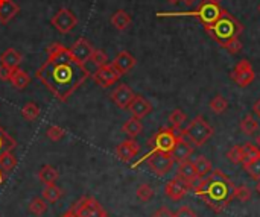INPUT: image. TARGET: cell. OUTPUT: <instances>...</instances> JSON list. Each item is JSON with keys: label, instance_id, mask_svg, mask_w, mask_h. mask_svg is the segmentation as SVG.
Returning <instances> with one entry per match:
<instances>
[{"label": "cell", "instance_id": "obj_32", "mask_svg": "<svg viewBox=\"0 0 260 217\" xmlns=\"http://www.w3.org/2000/svg\"><path fill=\"white\" fill-rule=\"evenodd\" d=\"M227 158L230 160V163L233 164H243L245 163V154H243V149L242 146H239V144H236V146H233L228 152H227Z\"/></svg>", "mask_w": 260, "mask_h": 217}, {"label": "cell", "instance_id": "obj_27", "mask_svg": "<svg viewBox=\"0 0 260 217\" xmlns=\"http://www.w3.org/2000/svg\"><path fill=\"white\" fill-rule=\"evenodd\" d=\"M240 131L243 132V135H248V137L254 135L258 131V122L254 119V116L246 114L242 119V122H240Z\"/></svg>", "mask_w": 260, "mask_h": 217}, {"label": "cell", "instance_id": "obj_4", "mask_svg": "<svg viewBox=\"0 0 260 217\" xmlns=\"http://www.w3.org/2000/svg\"><path fill=\"white\" fill-rule=\"evenodd\" d=\"M225 13V10H222L218 4H212V2H204L198 7V10L190 11V13H158V17H197L198 20H201V23L204 26H209L212 23H215L222 14Z\"/></svg>", "mask_w": 260, "mask_h": 217}, {"label": "cell", "instance_id": "obj_24", "mask_svg": "<svg viewBox=\"0 0 260 217\" xmlns=\"http://www.w3.org/2000/svg\"><path fill=\"white\" fill-rule=\"evenodd\" d=\"M122 131L129 137V138H136L137 135L142 134L143 131V125L140 122V119H136V117H131L129 120L125 122V125L122 126Z\"/></svg>", "mask_w": 260, "mask_h": 217}, {"label": "cell", "instance_id": "obj_23", "mask_svg": "<svg viewBox=\"0 0 260 217\" xmlns=\"http://www.w3.org/2000/svg\"><path fill=\"white\" fill-rule=\"evenodd\" d=\"M17 167V157L13 154V151H4L0 152V169L5 173L13 172Z\"/></svg>", "mask_w": 260, "mask_h": 217}, {"label": "cell", "instance_id": "obj_41", "mask_svg": "<svg viewBox=\"0 0 260 217\" xmlns=\"http://www.w3.org/2000/svg\"><path fill=\"white\" fill-rule=\"evenodd\" d=\"M234 197L240 202H248L251 199V190L246 185H239L234 190Z\"/></svg>", "mask_w": 260, "mask_h": 217}, {"label": "cell", "instance_id": "obj_31", "mask_svg": "<svg viewBox=\"0 0 260 217\" xmlns=\"http://www.w3.org/2000/svg\"><path fill=\"white\" fill-rule=\"evenodd\" d=\"M242 149L245 154V163H252L260 158V149L252 143H245L242 144Z\"/></svg>", "mask_w": 260, "mask_h": 217}, {"label": "cell", "instance_id": "obj_34", "mask_svg": "<svg viewBox=\"0 0 260 217\" xmlns=\"http://www.w3.org/2000/svg\"><path fill=\"white\" fill-rule=\"evenodd\" d=\"M22 116H23L26 120H29V122L37 120V119L40 117V108H38V105L34 103V102H28V103L22 108Z\"/></svg>", "mask_w": 260, "mask_h": 217}, {"label": "cell", "instance_id": "obj_33", "mask_svg": "<svg viewBox=\"0 0 260 217\" xmlns=\"http://www.w3.org/2000/svg\"><path fill=\"white\" fill-rule=\"evenodd\" d=\"M228 108V102L224 96L221 94H216L212 100H210V110L215 113V114H222L225 113Z\"/></svg>", "mask_w": 260, "mask_h": 217}, {"label": "cell", "instance_id": "obj_49", "mask_svg": "<svg viewBox=\"0 0 260 217\" xmlns=\"http://www.w3.org/2000/svg\"><path fill=\"white\" fill-rule=\"evenodd\" d=\"M255 146L260 149V134H257V137H255Z\"/></svg>", "mask_w": 260, "mask_h": 217}, {"label": "cell", "instance_id": "obj_2", "mask_svg": "<svg viewBox=\"0 0 260 217\" xmlns=\"http://www.w3.org/2000/svg\"><path fill=\"white\" fill-rule=\"evenodd\" d=\"M234 190L236 185L231 178L219 169L212 170L204 178H200L198 184L193 187L195 196L215 212H222L231 203L234 199Z\"/></svg>", "mask_w": 260, "mask_h": 217}, {"label": "cell", "instance_id": "obj_17", "mask_svg": "<svg viewBox=\"0 0 260 217\" xmlns=\"http://www.w3.org/2000/svg\"><path fill=\"white\" fill-rule=\"evenodd\" d=\"M134 91L126 85V84H122L119 85L113 93H111V100L122 110H126L128 105L131 103V100L134 99Z\"/></svg>", "mask_w": 260, "mask_h": 217}, {"label": "cell", "instance_id": "obj_42", "mask_svg": "<svg viewBox=\"0 0 260 217\" xmlns=\"http://www.w3.org/2000/svg\"><path fill=\"white\" fill-rule=\"evenodd\" d=\"M46 135L52 141H59L64 137V129L59 128V126H49L47 131H46Z\"/></svg>", "mask_w": 260, "mask_h": 217}, {"label": "cell", "instance_id": "obj_21", "mask_svg": "<svg viewBox=\"0 0 260 217\" xmlns=\"http://www.w3.org/2000/svg\"><path fill=\"white\" fill-rule=\"evenodd\" d=\"M178 176H181L187 182L193 184L198 179V173H197V169H195L193 161H190V160L181 161L180 166H178Z\"/></svg>", "mask_w": 260, "mask_h": 217}, {"label": "cell", "instance_id": "obj_1", "mask_svg": "<svg viewBox=\"0 0 260 217\" xmlns=\"http://www.w3.org/2000/svg\"><path fill=\"white\" fill-rule=\"evenodd\" d=\"M89 76L90 70L85 64L75 59L70 49L59 43L47 47V59L35 73V78L59 102H67Z\"/></svg>", "mask_w": 260, "mask_h": 217}, {"label": "cell", "instance_id": "obj_15", "mask_svg": "<svg viewBox=\"0 0 260 217\" xmlns=\"http://www.w3.org/2000/svg\"><path fill=\"white\" fill-rule=\"evenodd\" d=\"M128 111L133 114V117L142 120L143 117H146L148 114H151L152 105H151V102H149L148 99H145L143 96L136 94L134 99L131 100V103L128 105Z\"/></svg>", "mask_w": 260, "mask_h": 217}, {"label": "cell", "instance_id": "obj_39", "mask_svg": "<svg viewBox=\"0 0 260 217\" xmlns=\"http://www.w3.org/2000/svg\"><path fill=\"white\" fill-rule=\"evenodd\" d=\"M228 53H231V55H237L239 52H240V49H242V43L239 41V38L237 37H234V38H231V40H228V41H225L224 44H221Z\"/></svg>", "mask_w": 260, "mask_h": 217}, {"label": "cell", "instance_id": "obj_5", "mask_svg": "<svg viewBox=\"0 0 260 217\" xmlns=\"http://www.w3.org/2000/svg\"><path fill=\"white\" fill-rule=\"evenodd\" d=\"M181 135L184 140L192 143L193 146H203L213 135V128L206 122L203 116H198L189 123L186 129L181 131Z\"/></svg>", "mask_w": 260, "mask_h": 217}, {"label": "cell", "instance_id": "obj_20", "mask_svg": "<svg viewBox=\"0 0 260 217\" xmlns=\"http://www.w3.org/2000/svg\"><path fill=\"white\" fill-rule=\"evenodd\" d=\"M0 62H2V65L8 67L11 70H16V68H19L20 62H22V55L16 49H7L2 55H0Z\"/></svg>", "mask_w": 260, "mask_h": 217}, {"label": "cell", "instance_id": "obj_13", "mask_svg": "<svg viewBox=\"0 0 260 217\" xmlns=\"http://www.w3.org/2000/svg\"><path fill=\"white\" fill-rule=\"evenodd\" d=\"M139 152H140V144L134 138H128V140L122 141L116 148V155L122 163L131 161L134 157L139 155Z\"/></svg>", "mask_w": 260, "mask_h": 217}, {"label": "cell", "instance_id": "obj_10", "mask_svg": "<svg viewBox=\"0 0 260 217\" xmlns=\"http://www.w3.org/2000/svg\"><path fill=\"white\" fill-rule=\"evenodd\" d=\"M50 25L61 34H69L72 32L76 25H78V19L73 14V11H70L69 8H61L52 19H50Z\"/></svg>", "mask_w": 260, "mask_h": 217}, {"label": "cell", "instance_id": "obj_45", "mask_svg": "<svg viewBox=\"0 0 260 217\" xmlns=\"http://www.w3.org/2000/svg\"><path fill=\"white\" fill-rule=\"evenodd\" d=\"M152 217H175V214H173L170 209H167V208H160L158 211H155V214L152 215Z\"/></svg>", "mask_w": 260, "mask_h": 217}, {"label": "cell", "instance_id": "obj_19", "mask_svg": "<svg viewBox=\"0 0 260 217\" xmlns=\"http://www.w3.org/2000/svg\"><path fill=\"white\" fill-rule=\"evenodd\" d=\"M20 8L13 0H0V23L8 25L17 14Z\"/></svg>", "mask_w": 260, "mask_h": 217}, {"label": "cell", "instance_id": "obj_14", "mask_svg": "<svg viewBox=\"0 0 260 217\" xmlns=\"http://www.w3.org/2000/svg\"><path fill=\"white\" fill-rule=\"evenodd\" d=\"M193 144L189 143L187 140L183 138V135L178 138V141L175 143V146H173V149L170 151V157L173 158V161L177 163H181V161H186L192 157L193 154Z\"/></svg>", "mask_w": 260, "mask_h": 217}, {"label": "cell", "instance_id": "obj_46", "mask_svg": "<svg viewBox=\"0 0 260 217\" xmlns=\"http://www.w3.org/2000/svg\"><path fill=\"white\" fill-rule=\"evenodd\" d=\"M252 111H254V114L260 119V99L254 103V106H252Z\"/></svg>", "mask_w": 260, "mask_h": 217}, {"label": "cell", "instance_id": "obj_48", "mask_svg": "<svg viewBox=\"0 0 260 217\" xmlns=\"http://www.w3.org/2000/svg\"><path fill=\"white\" fill-rule=\"evenodd\" d=\"M4 181H5V172H4L2 169H0V185L4 184Z\"/></svg>", "mask_w": 260, "mask_h": 217}, {"label": "cell", "instance_id": "obj_44", "mask_svg": "<svg viewBox=\"0 0 260 217\" xmlns=\"http://www.w3.org/2000/svg\"><path fill=\"white\" fill-rule=\"evenodd\" d=\"M13 71L14 70H11V68H8V67L0 64V81H10L11 76H13Z\"/></svg>", "mask_w": 260, "mask_h": 217}, {"label": "cell", "instance_id": "obj_8", "mask_svg": "<svg viewBox=\"0 0 260 217\" xmlns=\"http://www.w3.org/2000/svg\"><path fill=\"white\" fill-rule=\"evenodd\" d=\"M143 160L148 163L151 172L157 176L167 175L172 170L173 163H175L169 152H149L148 155L143 157Z\"/></svg>", "mask_w": 260, "mask_h": 217}, {"label": "cell", "instance_id": "obj_50", "mask_svg": "<svg viewBox=\"0 0 260 217\" xmlns=\"http://www.w3.org/2000/svg\"><path fill=\"white\" fill-rule=\"evenodd\" d=\"M255 191H257V194H260V179H258L257 184H255Z\"/></svg>", "mask_w": 260, "mask_h": 217}, {"label": "cell", "instance_id": "obj_22", "mask_svg": "<svg viewBox=\"0 0 260 217\" xmlns=\"http://www.w3.org/2000/svg\"><path fill=\"white\" fill-rule=\"evenodd\" d=\"M11 84L17 88V90H25L29 84H31V76L26 73L25 70L22 68H16L13 71V76H11Z\"/></svg>", "mask_w": 260, "mask_h": 217}, {"label": "cell", "instance_id": "obj_3", "mask_svg": "<svg viewBox=\"0 0 260 217\" xmlns=\"http://www.w3.org/2000/svg\"><path fill=\"white\" fill-rule=\"evenodd\" d=\"M206 31L213 40H216L219 44H224L225 41H228L234 37H239V34L243 31V28L233 16H230L225 11L215 23L206 26Z\"/></svg>", "mask_w": 260, "mask_h": 217}, {"label": "cell", "instance_id": "obj_43", "mask_svg": "<svg viewBox=\"0 0 260 217\" xmlns=\"http://www.w3.org/2000/svg\"><path fill=\"white\" fill-rule=\"evenodd\" d=\"M175 217H197V212L192 208H189V206H181L175 212Z\"/></svg>", "mask_w": 260, "mask_h": 217}, {"label": "cell", "instance_id": "obj_53", "mask_svg": "<svg viewBox=\"0 0 260 217\" xmlns=\"http://www.w3.org/2000/svg\"><path fill=\"white\" fill-rule=\"evenodd\" d=\"M258 11H260V5H258Z\"/></svg>", "mask_w": 260, "mask_h": 217}, {"label": "cell", "instance_id": "obj_11", "mask_svg": "<svg viewBox=\"0 0 260 217\" xmlns=\"http://www.w3.org/2000/svg\"><path fill=\"white\" fill-rule=\"evenodd\" d=\"M192 184L187 182L186 179H183L181 176H175L173 179H170L166 187H164V193L166 196L173 200V202H178L181 199H184L187 196V193L190 191Z\"/></svg>", "mask_w": 260, "mask_h": 217}, {"label": "cell", "instance_id": "obj_6", "mask_svg": "<svg viewBox=\"0 0 260 217\" xmlns=\"http://www.w3.org/2000/svg\"><path fill=\"white\" fill-rule=\"evenodd\" d=\"M181 137V129H173V128H163L160 129L151 140L149 146L151 152H169L173 149L175 143Z\"/></svg>", "mask_w": 260, "mask_h": 217}, {"label": "cell", "instance_id": "obj_40", "mask_svg": "<svg viewBox=\"0 0 260 217\" xmlns=\"http://www.w3.org/2000/svg\"><path fill=\"white\" fill-rule=\"evenodd\" d=\"M90 62L95 64L96 67H102V65L108 64V58H107V55L102 50H96L95 49V52L90 56Z\"/></svg>", "mask_w": 260, "mask_h": 217}, {"label": "cell", "instance_id": "obj_51", "mask_svg": "<svg viewBox=\"0 0 260 217\" xmlns=\"http://www.w3.org/2000/svg\"><path fill=\"white\" fill-rule=\"evenodd\" d=\"M169 4H172V5H177L178 2H181V0H167Z\"/></svg>", "mask_w": 260, "mask_h": 217}, {"label": "cell", "instance_id": "obj_38", "mask_svg": "<svg viewBox=\"0 0 260 217\" xmlns=\"http://www.w3.org/2000/svg\"><path fill=\"white\" fill-rule=\"evenodd\" d=\"M137 197L142 202H149L154 197V188L149 184H142L137 188Z\"/></svg>", "mask_w": 260, "mask_h": 217}, {"label": "cell", "instance_id": "obj_16", "mask_svg": "<svg viewBox=\"0 0 260 217\" xmlns=\"http://www.w3.org/2000/svg\"><path fill=\"white\" fill-rule=\"evenodd\" d=\"M72 55L75 56V59H78L79 62L85 64L87 61H90L92 53L95 52V47L90 44V41H87L85 38H79L70 49Z\"/></svg>", "mask_w": 260, "mask_h": 217}, {"label": "cell", "instance_id": "obj_30", "mask_svg": "<svg viewBox=\"0 0 260 217\" xmlns=\"http://www.w3.org/2000/svg\"><path fill=\"white\" fill-rule=\"evenodd\" d=\"M16 146H17V141L10 134H7V131L2 126H0V152L14 151Z\"/></svg>", "mask_w": 260, "mask_h": 217}, {"label": "cell", "instance_id": "obj_12", "mask_svg": "<svg viewBox=\"0 0 260 217\" xmlns=\"http://www.w3.org/2000/svg\"><path fill=\"white\" fill-rule=\"evenodd\" d=\"M120 78V73L111 65V64H105L102 67H98V70L93 73V81L101 85L102 88H107L113 84H116Z\"/></svg>", "mask_w": 260, "mask_h": 217}, {"label": "cell", "instance_id": "obj_7", "mask_svg": "<svg viewBox=\"0 0 260 217\" xmlns=\"http://www.w3.org/2000/svg\"><path fill=\"white\" fill-rule=\"evenodd\" d=\"M72 209H73V212L78 217H108V214L104 209V206L92 196L81 197L72 206Z\"/></svg>", "mask_w": 260, "mask_h": 217}, {"label": "cell", "instance_id": "obj_9", "mask_svg": "<svg viewBox=\"0 0 260 217\" xmlns=\"http://www.w3.org/2000/svg\"><path fill=\"white\" fill-rule=\"evenodd\" d=\"M231 81L236 84V85H239V87H248L254 79H255V73H254V68H252V65L249 64V61H246V59H240L237 64H236V67H234V70L231 71Z\"/></svg>", "mask_w": 260, "mask_h": 217}, {"label": "cell", "instance_id": "obj_26", "mask_svg": "<svg viewBox=\"0 0 260 217\" xmlns=\"http://www.w3.org/2000/svg\"><path fill=\"white\" fill-rule=\"evenodd\" d=\"M38 179L44 184V185H50L55 184V181L58 179V170L52 166H43L38 172Z\"/></svg>", "mask_w": 260, "mask_h": 217}, {"label": "cell", "instance_id": "obj_25", "mask_svg": "<svg viewBox=\"0 0 260 217\" xmlns=\"http://www.w3.org/2000/svg\"><path fill=\"white\" fill-rule=\"evenodd\" d=\"M111 23L114 25V28L117 31H125L129 25H131V17L126 11L123 10H119L113 14L111 17Z\"/></svg>", "mask_w": 260, "mask_h": 217}, {"label": "cell", "instance_id": "obj_36", "mask_svg": "<svg viewBox=\"0 0 260 217\" xmlns=\"http://www.w3.org/2000/svg\"><path fill=\"white\" fill-rule=\"evenodd\" d=\"M46 209H47V202L43 197H34L29 203V211L34 215H41L46 212Z\"/></svg>", "mask_w": 260, "mask_h": 217}, {"label": "cell", "instance_id": "obj_52", "mask_svg": "<svg viewBox=\"0 0 260 217\" xmlns=\"http://www.w3.org/2000/svg\"><path fill=\"white\" fill-rule=\"evenodd\" d=\"M207 2H212V4H219V2H222V0H207Z\"/></svg>", "mask_w": 260, "mask_h": 217}, {"label": "cell", "instance_id": "obj_29", "mask_svg": "<svg viewBox=\"0 0 260 217\" xmlns=\"http://www.w3.org/2000/svg\"><path fill=\"white\" fill-rule=\"evenodd\" d=\"M61 196H62V190L59 187H56L55 184H50V185H46L41 197L49 203H55L61 199Z\"/></svg>", "mask_w": 260, "mask_h": 217}, {"label": "cell", "instance_id": "obj_47", "mask_svg": "<svg viewBox=\"0 0 260 217\" xmlns=\"http://www.w3.org/2000/svg\"><path fill=\"white\" fill-rule=\"evenodd\" d=\"M181 2L186 5V7H193L197 4V0H181Z\"/></svg>", "mask_w": 260, "mask_h": 217}, {"label": "cell", "instance_id": "obj_28", "mask_svg": "<svg viewBox=\"0 0 260 217\" xmlns=\"http://www.w3.org/2000/svg\"><path fill=\"white\" fill-rule=\"evenodd\" d=\"M193 164H195V169H197V173H198V179L207 176L212 172V163L204 155L197 157L193 160Z\"/></svg>", "mask_w": 260, "mask_h": 217}, {"label": "cell", "instance_id": "obj_35", "mask_svg": "<svg viewBox=\"0 0 260 217\" xmlns=\"http://www.w3.org/2000/svg\"><path fill=\"white\" fill-rule=\"evenodd\" d=\"M184 122H186V114L181 110H173L169 114V123H170V128L173 129H181Z\"/></svg>", "mask_w": 260, "mask_h": 217}, {"label": "cell", "instance_id": "obj_37", "mask_svg": "<svg viewBox=\"0 0 260 217\" xmlns=\"http://www.w3.org/2000/svg\"><path fill=\"white\" fill-rule=\"evenodd\" d=\"M243 169L252 179L255 181L260 179V158L252 163H243Z\"/></svg>", "mask_w": 260, "mask_h": 217}, {"label": "cell", "instance_id": "obj_18", "mask_svg": "<svg viewBox=\"0 0 260 217\" xmlns=\"http://www.w3.org/2000/svg\"><path fill=\"white\" fill-rule=\"evenodd\" d=\"M111 65L119 71L120 76H123V75H126L128 71L136 65V58L129 52L123 50V52H119L116 55V58L113 59V64Z\"/></svg>", "mask_w": 260, "mask_h": 217}]
</instances>
